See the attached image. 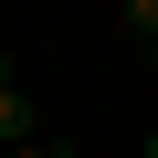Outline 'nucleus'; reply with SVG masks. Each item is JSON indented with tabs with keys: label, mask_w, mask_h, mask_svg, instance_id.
I'll list each match as a JSON object with an SVG mask.
<instances>
[{
	"label": "nucleus",
	"mask_w": 158,
	"mask_h": 158,
	"mask_svg": "<svg viewBox=\"0 0 158 158\" xmlns=\"http://www.w3.org/2000/svg\"><path fill=\"white\" fill-rule=\"evenodd\" d=\"M32 137H42V116H32V95H21L11 53H0V148H32Z\"/></svg>",
	"instance_id": "1"
},
{
	"label": "nucleus",
	"mask_w": 158,
	"mask_h": 158,
	"mask_svg": "<svg viewBox=\"0 0 158 158\" xmlns=\"http://www.w3.org/2000/svg\"><path fill=\"white\" fill-rule=\"evenodd\" d=\"M127 32H137V42H158V0H127Z\"/></svg>",
	"instance_id": "2"
},
{
	"label": "nucleus",
	"mask_w": 158,
	"mask_h": 158,
	"mask_svg": "<svg viewBox=\"0 0 158 158\" xmlns=\"http://www.w3.org/2000/svg\"><path fill=\"white\" fill-rule=\"evenodd\" d=\"M0 158H63V137H32V148H0Z\"/></svg>",
	"instance_id": "3"
},
{
	"label": "nucleus",
	"mask_w": 158,
	"mask_h": 158,
	"mask_svg": "<svg viewBox=\"0 0 158 158\" xmlns=\"http://www.w3.org/2000/svg\"><path fill=\"white\" fill-rule=\"evenodd\" d=\"M137 158H158V127H148V137H137Z\"/></svg>",
	"instance_id": "4"
},
{
	"label": "nucleus",
	"mask_w": 158,
	"mask_h": 158,
	"mask_svg": "<svg viewBox=\"0 0 158 158\" xmlns=\"http://www.w3.org/2000/svg\"><path fill=\"white\" fill-rule=\"evenodd\" d=\"M148 74H158V42H148Z\"/></svg>",
	"instance_id": "5"
}]
</instances>
